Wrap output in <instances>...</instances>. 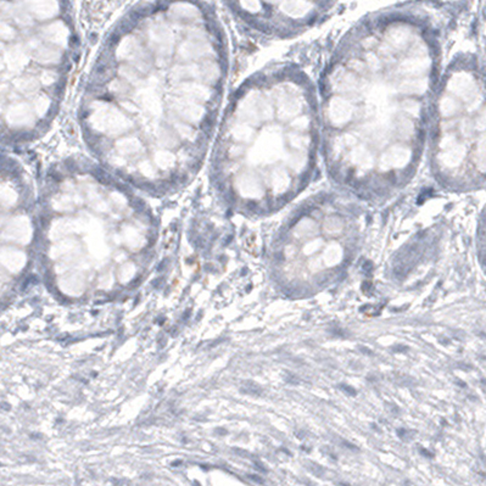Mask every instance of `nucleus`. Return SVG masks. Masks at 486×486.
<instances>
[{
    "mask_svg": "<svg viewBox=\"0 0 486 486\" xmlns=\"http://www.w3.org/2000/svg\"><path fill=\"white\" fill-rule=\"evenodd\" d=\"M433 59L427 42H350L332 66L324 115L329 148L369 144L363 186L380 189L406 174L421 143L433 88ZM352 147V148H354Z\"/></svg>",
    "mask_w": 486,
    "mask_h": 486,
    "instance_id": "nucleus-1",
    "label": "nucleus"
},
{
    "mask_svg": "<svg viewBox=\"0 0 486 486\" xmlns=\"http://www.w3.org/2000/svg\"><path fill=\"white\" fill-rule=\"evenodd\" d=\"M268 84L267 93L259 89L265 115L256 91L259 115L252 119L247 115L256 125L236 123L230 133L236 142L252 143V149L245 152L246 170L252 167L244 177L246 186H265L269 204L281 205L289 196H294L296 187L304 183L313 160L314 111L298 83L287 104L283 103L282 85L274 93L271 81Z\"/></svg>",
    "mask_w": 486,
    "mask_h": 486,
    "instance_id": "nucleus-2",
    "label": "nucleus"
},
{
    "mask_svg": "<svg viewBox=\"0 0 486 486\" xmlns=\"http://www.w3.org/2000/svg\"><path fill=\"white\" fill-rule=\"evenodd\" d=\"M340 389H342V390H344V391H346L348 394H350V395H352V396L356 395V391H355L354 387H351V386H349V385H345V384H342V385H340Z\"/></svg>",
    "mask_w": 486,
    "mask_h": 486,
    "instance_id": "nucleus-3",
    "label": "nucleus"
},
{
    "mask_svg": "<svg viewBox=\"0 0 486 486\" xmlns=\"http://www.w3.org/2000/svg\"><path fill=\"white\" fill-rule=\"evenodd\" d=\"M367 263H368V265L363 266V271L367 272V274H369V272L372 271V263L371 262H367Z\"/></svg>",
    "mask_w": 486,
    "mask_h": 486,
    "instance_id": "nucleus-4",
    "label": "nucleus"
},
{
    "mask_svg": "<svg viewBox=\"0 0 486 486\" xmlns=\"http://www.w3.org/2000/svg\"><path fill=\"white\" fill-rule=\"evenodd\" d=\"M421 451H422V453H423V455H424V456H427V457H433V456H434V455H433V453H430V452H428V451H425L424 449H422Z\"/></svg>",
    "mask_w": 486,
    "mask_h": 486,
    "instance_id": "nucleus-5",
    "label": "nucleus"
}]
</instances>
